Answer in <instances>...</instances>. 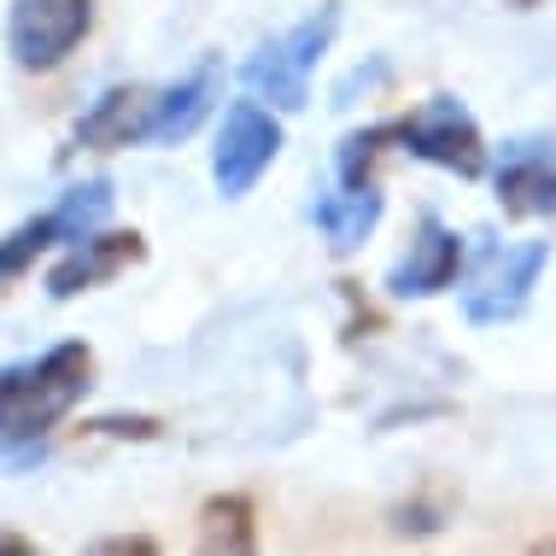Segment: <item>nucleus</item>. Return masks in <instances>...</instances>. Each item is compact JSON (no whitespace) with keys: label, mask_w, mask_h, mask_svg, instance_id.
I'll return each mask as SVG.
<instances>
[{"label":"nucleus","mask_w":556,"mask_h":556,"mask_svg":"<svg viewBox=\"0 0 556 556\" xmlns=\"http://www.w3.org/2000/svg\"><path fill=\"white\" fill-rule=\"evenodd\" d=\"M159 100H164V88H153V83H112L106 94H100L94 106L77 117V147H83V153H124V147H153Z\"/></svg>","instance_id":"obj_9"},{"label":"nucleus","mask_w":556,"mask_h":556,"mask_svg":"<svg viewBox=\"0 0 556 556\" xmlns=\"http://www.w3.org/2000/svg\"><path fill=\"white\" fill-rule=\"evenodd\" d=\"M94 393V352L59 340L36 357L0 364V445H36Z\"/></svg>","instance_id":"obj_1"},{"label":"nucleus","mask_w":556,"mask_h":556,"mask_svg":"<svg viewBox=\"0 0 556 556\" xmlns=\"http://www.w3.org/2000/svg\"><path fill=\"white\" fill-rule=\"evenodd\" d=\"M193 556H258V504L247 492H217L193 521Z\"/></svg>","instance_id":"obj_14"},{"label":"nucleus","mask_w":556,"mask_h":556,"mask_svg":"<svg viewBox=\"0 0 556 556\" xmlns=\"http://www.w3.org/2000/svg\"><path fill=\"white\" fill-rule=\"evenodd\" d=\"M94 29V0H12L7 7V59L24 77H48Z\"/></svg>","instance_id":"obj_6"},{"label":"nucleus","mask_w":556,"mask_h":556,"mask_svg":"<svg viewBox=\"0 0 556 556\" xmlns=\"http://www.w3.org/2000/svg\"><path fill=\"white\" fill-rule=\"evenodd\" d=\"M0 556H41L24 533H0Z\"/></svg>","instance_id":"obj_17"},{"label":"nucleus","mask_w":556,"mask_h":556,"mask_svg":"<svg viewBox=\"0 0 556 556\" xmlns=\"http://www.w3.org/2000/svg\"><path fill=\"white\" fill-rule=\"evenodd\" d=\"M106 217H112V182L106 176L65 188L48 212L24 217L18 229L0 240V288H7V281H24L29 269H36V258H48L53 247H77V240L94 235Z\"/></svg>","instance_id":"obj_4"},{"label":"nucleus","mask_w":556,"mask_h":556,"mask_svg":"<svg viewBox=\"0 0 556 556\" xmlns=\"http://www.w3.org/2000/svg\"><path fill=\"white\" fill-rule=\"evenodd\" d=\"M393 147L422 164H440V170L463 176V182H480L486 176V135H480L475 112L451 94H433L422 106H410L404 117H393Z\"/></svg>","instance_id":"obj_5"},{"label":"nucleus","mask_w":556,"mask_h":556,"mask_svg":"<svg viewBox=\"0 0 556 556\" xmlns=\"http://www.w3.org/2000/svg\"><path fill=\"white\" fill-rule=\"evenodd\" d=\"M381 212H387V200H381V188H375V182H364V188L334 182L317 205H311V223L323 229L328 252H340V258H345V252H357V247L375 235Z\"/></svg>","instance_id":"obj_12"},{"label":"nucleus","mask_w":556,"mask_h":556,"mask_svg":"<svg viewBox=\"0 0 556 556\" xmlns=\"http://www.w3.org/2000/svg\"><path fill=\"white\" fill-rule=\"evenodd\" d=\"M509 7H516V12H528V7H539V0H509Z\"/></svg>","instance_id":"obj_19"},{"label":"nucleus","mask_w":556,"mask_h":556,"mask_svg":"<svg viewBox=\"0 0 556 556\" xmlns=\"http://www.w3.org/2000/svg\"><path fill=\"white\" fill-rule=\"evenodd\" d=\"M463 235L457 229H445L433 212L416 217V229H410V247H404V258L387 269V293L393 299H433V293H445V288H457L463 281Z\"/></svg>","instance_id":"obj_10"},{"label":"nucleus","mask_w":556,"mask_h":556,"mask_svg":"<svg viewBox=\"0 0 556 556\" xmlns=\"http://www.w3.org/2000/svg\"><path fill=\"white\" fill-rule=\"evenodd\" d=\"M83 556H159V545L147 533H117V539H100V545H88Z\"/></svg>","instance_id":"obj_16"},{"label":"nucleus","mask_w":556,"mask_h":556,"mask_svg":"<svg viewBox=\"0 0 556 556\" xmlns=\"http://www.w3.org/2000/svg\"><path fill=\"white\" fill-rule=\"evenodd\" d=\"M504 217H556V141L545 135H521L504 147L498 170H492Z\"/></svg>","instance_id":"obj_11"},{"label":"nucleus","mask_w":556,"mask_h":556,"mask_svg":"<svg viewBox=\"0 0 556 556\" xmlns=\"http://www.w3.org/2000/svg\"><path fill=\"white\" fill-rule=\"evenodd\" d=\"M217 94H223V65H217V59H200V65H193L182 83H170V88H164L153 147H182L188 135L200 129L205 117H212Z\"/></svg>","instance_id":"obj_13"},{"label":"nucleus","mask_w":556,"mask_h":556,"mask_svg":"<svg viewBox=\"0 0 556 556\" xmlns=\"http://www.w3.org/2000/svg\"><path fill=\"white\" fill-rule=\"evenodd\" d=\"M528 556H556V539H539V545H533Z\"/></svg>","instance_id":"obj_18"},{"label":"nucleus","mask_w":556,"mask_h":556,"mask_svg":"<svg viewBox=\"0 0 556 556\" xmlns=\"http://www.w3.org/2000/svg\"><path fill=\"white\" fill-rule=\"evenodd\" d=\"M281 159V117L276 106H264L258 94L235 100L217 124V147H212V182L223 200H247L264 182V170Z\"/></svg>","instance_id":"obj_7"},{"label":"nucleus","mask_w":556,"mask_h":556,"mask_svg":"<svg viewBox=\"0 0 556 556\" xmlns=\"http://www.w3.org/2000/svg\"><path fill=\"white\" fill-rule=\"evenodd\" d=\"M334 36H340V7H317L305 24L281 29V36L264 41V48L247 59V71H240L247 94L269 100L276 112H305L311 77H317L328 48H334Z\"/></svg>","instance_id":"obj_2"},{"label":"nucleus","mask_w":556,"mask_h":556,"mask_svg":"<svg viewBox=\"0 0 556 556\" xmlns=\"http://www.w3.org/2000/svg\"><path fill=\"white\" fill-rule=\"evenodd\" d=\"M88 433H106V440H159V422L153 416H100V422H88Z\"/></svg>","instance_id":"obj_15"},{"label":"nucleus","mask_w":556,"mask_h":556,"mask_svg":"<svg viewBox=\"0 0 556 556\" xmlns=\"http://www.w3.org/2000/svg\"><path fill=\"white\" fill-rule=\"evenodd\" d=\"M147 264V235L141 229H94L83 235L77 247H65L48 269V299H77V293H94L106 288V281H117L124 269Z\"/></svg>","instance_id":"obj_8"},{"label":"nucleus","mask_w":556,"mask_h":556,"mask_svg":"<svg viewBox=\"0 0 556 556\" xmlns=\"http://www.w3.org/2000/svg\"><path fill=\"white\" fill-rule=\"evenodd\" d=\"M545 264H551V240H486L480 258L469 264V276L457 281L463 288V323L469 328L516 323L521 311H528Z\"/></svg>","instance_id":"obj_3"}]
</instances>
